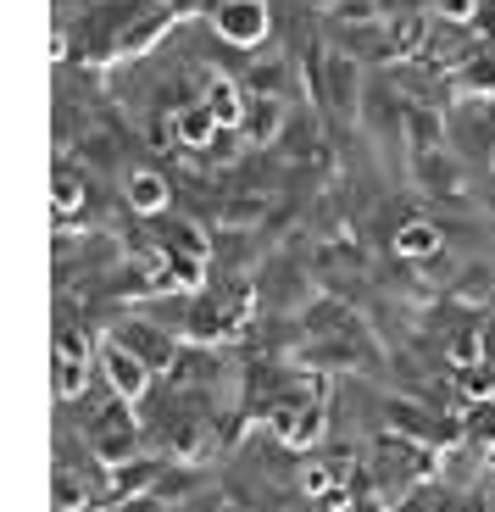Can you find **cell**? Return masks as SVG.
Segmentation results:
<instances>
[{
	"mask_svg": "<svg viewBox=\"0 0 495 512\" xmlns=\"http://www.w3.org/2000/svg\"><path fill=\"white\" fill-rule=\"evenodd\" d=\"M106 340H117L123 351H134V357H140L145 368L156 373V379H167V373H173V362H178V351H184V340H178V334L156 329V323L140 318L134 307L117 312V323L106 329Z\"/></svg>",
	"mask_w": 495,
	"mask_h": 512,
	"instance_id": "cell-1",
	"label": "cell"
},
{
	"mask_svg": "<svg viewBox=\"0 0 495 512\" xmlns=\"http://www.w3.org/2000/svg\"><path fill=\"white\" fill-rule=\"evenodd\" d=\"M245 95H262V101H284V106H312L306 101V84H301V67L284 45H267L256 51V62L245 67Z\"/></svg>",
	"mask_w": 495,
	"mask_h": 512,
	"instance_id": "cell-2",
	"label": "cell"
},
{
	"mask_svg": "<svg viewBox=\"0 0 495 512\" xmlns=\"http://www.w3.org/2000/svg\"><path fill=\"white\" fill-rule=\"evenodd\" d=\"M484 51V39L473 34L468 23H445V17H434V28H429V45H423V56L418 62L423 67H434L440 78H457L462 67L473 62V56Z\"/></svg>",
	"mask_w": 495,
	"mask_h": 512,
	"instance_id": "cell-3",
	"label": "cell"
},
{
	"mask_svg": "<svg viewBox=\"0 0 495 512\" xmlns=\"http://www.w3.org/2000/svg\"><path fill=\"white\" fill-rule=\"evenodd\" d=\"M101 379L112 384V396L128 401V407H145V396L156 390V373L134 351L117 346V340H101Z\"/></svg>",
	"mask_w": 495,
	"mask_h": 512,
	"instance_id": "cell-4",
	"label": "cell"
},
{
	"mask_svg": "<svg viewBox=\"0 0 495 512\" xmlns=\"http://www.w3.org/2000/svg\"><path fill=\"white\" fill-rule=\"evenodd\" d=\"M123 201L128 212H140V218H162V212H173V184H167L162 162H140L123 173Z\"/></svg>",
	"mask_w": 495,
	"mask_h": 512,
	"instance_id": "cell-5",
	"label": "cell"
},
{
	"mask_svg": "<svg viewBox=\"0 0 495 512\" xmlns=\"http://www.w3.org/2000/svg\"><path fill=\"white\" fill-rule=\"evenodd\" d=\"M290 112H295V106L251 95V106H245V123H240V134L251 140V151H273V145H279V134H284V123H290Z\"/></svg>",
	"mask_w": 495,
	"mask_h": 512,
	"instance_id": "cell-6",
	"label": "cell"
},
{
	"mask_svg": "<svg viewBox=\"0 0 495 512\" xmlns=\"http://www.w3.org/2000/svg\"><path fill=\"white\" fill-rule=\"evenodd\" d=\"M201 106H206V112H212L223 128H240V123H245V106H251V95H245L240 78L212 73V78H206V90H201Z\"/></svg>",
	"mask_w": 495,
	"mask_h": 512,
	"instance_id": "cell-7",
	"label": "cell"
},
{
	"mask_svg": "<svg viewBox=\"0 0 495 512\" xmlns=\"http://www.w3.org/2000/svg\"><path fill=\"white\" fill-rule=\"evenodd\" d=\"M434 251H445V234H440V218H434V206L423 218H412L407 229L395 234V256H407V262H429Z\"/></svg>",
	"mask_w": 495,
	"mask_h": 512,
	"instance_id": "cell-8",
	"label": "cell"
},
{
	"mask_svg": "<svg viewBox=\"0 0 495 512\" xmlns=\"http://www.w3.org/2000/svg\"><path fill=\"white\" fill-rule=\"evenodd\" d=\"M451 84H457V101H495V45H484Z\"/></svg>",
	"mask_w": 495,
	"mask_h": 512,
	"instance_id": "cell-9",
	"label": "cell"
},
{
	"mask_svg": "<svg viewBox=\"0 0 495 512\" xmlns=\"http://www.w3.org/2000/svg\"><path fill=\"white\" fill-rule=\"evenodd\" d=\"M173 128H178V145H184V151H195V156H206V151H212V140L223 134V123H217V117L206 112V106H190V112H178V117H173Z\"/></svg>",
	"mask_w": 495,
	"mask_h": 512,
	"instance_id": "cell-10",
	"label": "cell"
},
{
	"mask_svg": "<svg viewBox=\"0 0 495 512\" xmlns=\"http://www.w3.org/2000/svg\"><path fill=\"white\" fill-rule=\"evenodd\" d=\"M379 6L384 23H401V17H434L440 12V0H373Z\"/></svg>",
	"mask_w": 495,
	"mask_h": 512,
	"instance_id": "cell-11",
	"label": "cell"
},
{
	"mask_svg": "<svg viewBox=\"0 0 495 512\" xmlns=\"http://www.w3.org/2000/svg\"><path fill=\"white\" fill-rule=\"evenodd\" d=\"M484 362L495 368V307L484 312Z\"/></svg>",
	"mask_w": 495,
	"mask_h": 512,
	"instance_id": "cell-12",
	"label": "cell"
},
{
	"mask_svg": "<svg viewBox=\"0 0 495 512\" xmlns=\"http://www.w3.org/2000/svg\"><path fill=\"white\" fill-rule=\"evenodd\" d=\"M479 201H484V218L495 223V179H490V184H484V190H479Z\"/></svg>",
	"mask_w": 495,
	"mask_h": 512,
	"instance_id": "cell-13",
	"label": "cell"
}]
</instances>
